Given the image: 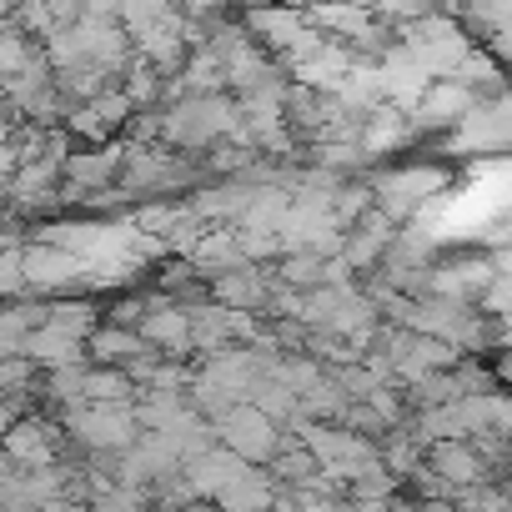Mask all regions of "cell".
<instances>
[{
	"mask_svg": "<svg viewBox=\"0 0 512 512\" xmlns=\"http://www.w3.org/2000/svg\"><path fill=\"white\" fill-rule=\"evenodd\" d=\"M46 322L61 327V332H71L76 342H86V337L101 327V312H96L91 302H51V307H46Z\"/></svg>",
	"mask_w": 512,
	"mask_h": 512,
	"instance_id": "cell-15",
	"label": "cell"
},
{
	"mask_svg": "<svg viewBox=\"0 0 512 512\" xmlns=\"http://www.w3.org/2000/svg\"><path fill=\"white\" fill-rule=\"evenodd\" d=\"M272 502H277V482H272L262 467H246L236 482H226V487L211 497L216 512H272Z\"/></svg>",
	"mask_w": 512,
	"mask_h": 512,
	"instance_id": "cell-12",
	"label": "cell"
},
{
	"mask_svg": "<svg viewBox=\"0 0 512 512\" xmlns=\"http://www.w3.org/2000/svg\"><path fill=\"white\" fill-rule=\"evenodd\" d=\"M422 467H427L437 482H447L452 492L477 487V482H497L492 467L482 462V452L472 447V437H442V442H427V447H422Z\"/></svg>",
	"mask_w": 512,
	"mask_h": 512,
	"instance_id": "cell-3",
	"label": "cell"
},
{
	"mask_svg": "<svg viewBox=\"0 0 512 512\" xmlns=\"http://www.w3.org/2000/svg\"><path fill=\"white\" fill-rule=\"evenodd\" d=\"M412 141H417V126H412V116H407L402 106H367L362 131H357V146L367 151V161L397 156V151H407Z\"/></svg>",
	"mask_w": 512,
	"mask_h": 512,
	"instance_id": "cell-6",
	"label": "cell"
},
{
	"mask_svg": "<svg viewBox=\"0 0 512 512\" xmlns=\"http://www.w3.org/2000/svg\"><path fill=\"white\" fill-rule=\"evenodd\" d=\"M0 452L11 457L16 472H36L61 462V427L46 417H16L6 432H0Z\"/></svg>",
	"mask_w": 512,
	"mask_h": 512,
	"instance_id": "cell-4",
	"label": "cell"
},
{
	"mask_svg": "<svg viewBox=\"0 0 512 512\" xmlns=\"http://www.w3.org/2000/svg\"><path fill=\"white\" fill-rule=\"evenodd\" d=\"M216 427V442L226 447V452H236L241 462H251V467H267V457L282 447V427L272 422V417H262L251 402H236L226 417H216L211 422Z\"/></svg>",
	"mask_w": 512,
	"mask_h": 512,
	"instance_id": "cell-2",
	"label": "cell"
},
{
	"mask_svg": "<svg viewBox=\"0 0 512 512\" xmlns=\"http://www.w3.org/2000/svg\"><path fill=\"white\" fill-rule=\"evenodd\" d=\"M156 131H161L166 146H181V151H206V146H216V141H241V146H246V136H241V111H236V101L221 96V91H211V96H176V101L161 111Z\"/></svg>",
	"mask_w": 512,
	"mask_h": 512,
	"instance_id": "cell-1",
	"label": "cell"
},
{
	"mask_svg": "<svg viewBox=\"0 0 512 512\" xmlns=\"http://www.w3.org/2000/svg\"><path fill=\"white\" fill-rule=\"evenodd\" d=\"M377 11H387L392 21H422V16H432V0H372Z\"/></svg>",
	"mask_w": 512,
	"mask_h": 512,
	"instance_id": "cell-17",
	"label": "cell"
},
{
	"mask_svg": "<svg viewBox=\"0 0 512 512\" xmlns=\"http://www.w3.org/2000/svg\"><path fill=\"white\" fill-rule=\"evenodd\" d=\"M21 272H26V287H41V292H56V287H71L86 277V262L61 246H46V241H31L21 251Z\"/></svg>",
	"mask_w": 512,
	"mask_h": 512,
	"instance_id": "cell-8",
	"label": "cell"
},
{
	"mask_svg": "<svg viewBox=\"0 0 512 512\" xmlns=\"http://www.w3.org/2000/svg\"><path fill=\"white\" fill-rule=\"evenodd\" d=\"M211 302L226 307V312H251V317H262L267 302H272V287H267V267L262 262H246V267H231L221 277L206 282Z\"/></svg>",
	"mask_w": 512,
	"mask_h": 512,
	"instance_id": "cell-5",
	"label": "cell"
},
{
	"mask_svg": "<svg viewBox=\"0 0 512 512\" xmlns=\"http://www.w3.org/2000/svg\"><path fill=\"white\" fill-rule=\"evenodd\" d=\"M26 287V272H21V251L16 246H6L0 251V297H16Z\"/></svg>",
	"mask_w": 512,
	"mask_h": 512,
	"instance_id": "cell-16",
	"label": "cell"
},
{
	"mask_svg": "<svg viewBox=\"0 0 512 512\" xmlns=\"http://www.w3.org/2000/svg\"><path fill=\"white\" fill-rule=\"evenodd\" d=\"M246 467H251V462H241L236 452H226V447L216 442V447H206L201 457L181 462V482L191 487V497H206V502H211V497H216L226 482H236Z\"/></svg>",
	"mask_w": 512,
	"mask_h": 512,
	"instance_id": "cell-9",
	"label": "cell"
},
{
	"mask_svg": "<svg viewBox=\"0 0 512 512\" xmlns=\"http://www.w3.org/2000/svg\"><path fill=\"white\" fill-rule=\"evenodd\" d=\"M81 402H136V382L121 367H86Z\"/></svg>",
	"mask_w": 512,
	"mask_h": 512,
	"instance_id": "cell-14",
	"label": "cell"
},
{
	"mask_svg": "<svg viewBox=\"0 0 512 512\" xmlns=\"http://www.w3.org/2000/svg\"><path fill=\"white\" fill-rule=\"evenodd\" d=\"M136 332H141V342H146L156 357H176V362L191 357V317H186L181 302H161V307H151V312L136 322Z\"/></svg>",
	"mask_w": 512,
	"mask_h": 512,
	"instance_id": "cell-7",
	"label": "cell"
},
{
	"mask_svg": "<svg viewBox=\"0 0 512 512\" xmlns=\"http://www.w3.org/2000/svg\"><path fill=\"white\" fill-rule=\"evenodd\" d=\"M21 357H26L31 367H66V362H81L86 352H81V342H76L71 332L41 322V327H31V332L21 337Z\"/></svg>",
	"mask_w": 512,
	"mask_h": 512,
	"instance_id": "cell-13",
	"label": "cell"
},
{
	"mask_svg": "<svg viewBox=\"0 0 512 512\" xmlns=\"http://www.w3.org/2000/svg\"><path fill=\"white\" fill-rule=\"evenodd\" d=\"M186 262H191V272L201 282H211V277H221L231 267H246V251H241V236L231 226H211V231L196 236V246L186 251Z\"/></svg>",
	"mask_w": 512,
	"mask_h": 512,
	"instance_id": "cell-10",
	"label": "cell"
},
{
	"mask_svg": "<svg viewBox=\"0 0 512 512\" xmlns=\"http://www.w3.org/2000/svg\"><path fill=\"white\" fill-rule=\"evenodd\" d=\"M81 352H86V362L91 367H131V362H141V357H151V347L141 342V332L136 327H111V322H101L86 342H81Z\"/></svg>",
	"mask_w": 512,
	"mask_h": 512,
	"instance_id": "cell-11",
	"label": "cell"
}]
</instances>
